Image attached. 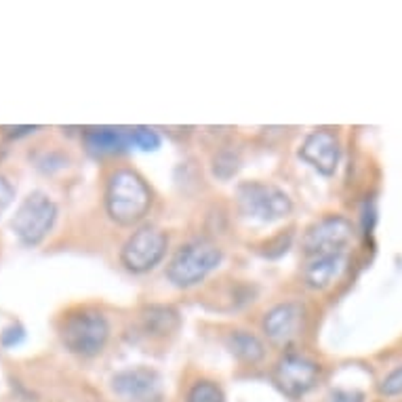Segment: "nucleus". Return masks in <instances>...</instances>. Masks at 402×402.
<instances>
[{
    "instance_id": "f257e3e1",
    "label": "nucleus",
    "mask_w": 402,
    "mask_h": 402,
    "mask_svg": "<svg viewBox=\"0 0 402 402\" xmlns=\"http://www.w3.org/2000/svg\"><path fill=\"white\" fill-rule=\"evenodd\" d=\"M152 190L139 173L118 168L105 181V211L118 225H135L152 209Z\"/></svg>"
},
{
    "instance_id": "f03ea898",
    "label": "nucleus",
    "mask_w": 402,
    "mask_h": 402,
    "mask_svg": "<svg viewBox=\"0 0 402 402\" xmlns=\"http://www.w3.org/2000/svg\"><path fill=\"white\" fill-rule=\"evenodd\" d=\"M108 316L95 307H76L64 316L60 325V339L64 348L80 358L99 356L110 341Z\"/></svg>"
},
{
    "instance_id": "7ed1b4c3",
    "label": "nucleus",
    "mask_w": 402,
    "mask_h": 402,
    "mask_svg": "<svg viewBox=\"0 0 402 402\" xmlns=\"http://www.w3.org/2000/svg\"><path fill=\"white\" fill-rule=\"evenodd\" d=\"M223 262V251L207 240L196 238L181 244L166 264V278L177 289H192L215 272Z\"/></svg>"
},
{
    "instance_id": "20e7f679",
    "label": "nucleus",
    "mask_w": 402,
    "mask_h": 402,
    "mask_svg": "<svg viewBox=\"0 0 402 402\" xmlns=\"http://www.w3.org/2000/svg\"><path fill=\"white\" fill-rule=\"evenodd\" d=\"M57 215H60V209L55 200L49 194L34 190L17 207L15 217L11 219V229L21 244L38 247L53 229Z\"/></svg>"
},
{
    "instance_id": "39448f33",
    "label": "nucleus",
    "mask_w": 402,
    "mask_h": 402,
    "mask_svg": "<svg viewBox=\"0 0 402 402\" xmlns=\"http://www.w3.org/2000/svg\"><path fill=\"white\" fill-rule=\"evenodd\" d=\"M238 211L255 221L274 223L289 217L293 211V200L282 188L268 181H244L236 190Z\"/></svg>"
},
{
    "instance_id": "423d86ee",
    "label": "nucleus",
    "mask_w": 402,
    "mask_h": 402,
    "mask_svg": "<svg viewBox=\"0 0 402 402\" xmlns=\"http://www.w3.org/2000/svg\"><path fill=\"white\" fill-rule=\"evenodd\" d=\"M166 249L168 236L160 227L141 225L123 244L121 262L133 274H148L164 260Z\"/></svg>"
},
{
    "instance_id": "0eeeda50",
    "label": "nucleus",
    "mask_w": 402,
    "mask_h": 402,
    "mask_svg": "<svg viewBox=\"0 0 402 402\" xmlns=\"http://www.w3.org/2000/svg\"><path fill=\"white\" fill-rule=\"evenodd\" d=\"M354 242V225L343 215H325L314 221L301 238V249L305 257H321L348 253V247Z\"/></svg>"
},
{
    "instance_id": "6e6552de",
    "label": "nucleus",
    "mask_w": 402,
    "mask_h": 402,
    "mask_svg": "<svg viewBox=\"0 0 402 402\" xmlns=\"http://www.w3.org/2000/svg\"><path fill=\"white\" fill-rule=\"evenodd\" d=\"M321 364L314 358L297 352H289L278 358L274 366V381L291 398L307 394L321 379Z\"/></svg>"
},
{
    "instance_id": "1a4fd4ad",
    "label": "nucleus",
    "mask_w": 402,
    "mask_h": 402,
    "mask_svg": "<svg viewBox=\"0 0 402 402\" xmlns=\"http://www.w3.org/2000/svg\"><path fill=\"white\" fill-rule=\"evenodd\" d=\"M110 388L123 402H156L162 396V379L150 366H129L112 375Z\"/></svg>"
},
{
    "instance_id": "9d476101",
    "label": "nucleus",
    "mask_w": 402,
    "mask_h": 402,
    "mask_svg": "<svg viewBox=\"0 0 402 402\" xmlns=\"http://www.w3.org/2000/svg\"><path fill=\"white\" fill-rule=\"evenodd\" d=\"M305 310L299 301H282L264 314L262 329L274 346H289L303 329Z\"/></svg>"
},
{
    "instance_id": "9b49d317",
    "label": "nucleus",
    "mask_w": 402,
    "mask_h": 402,
    "mask_svg": "<svg viewBox=\"0 0 402 402\" xmlns=\"http://www.w3.org/2000/svg\"><path fill=\"white\" fill-rule=\"evenodd\" d=\"M299 158L307 162L316 173L331 177L335 175L341 160V141L333 131L327 129L312 131L301 143Z\"/></svg>"
},
{
    "instance_id": "f8f14e48",
    "label": "nucleus",
    "mask_w": 402,
    "mask_h": 402,
    "mask_svg": "<svg viewBox=\"0 0 402 402\" xmlns=\"http://www.w3.org/2000/svg\"><path fill=\"white\" fill-rule=\"evenodd\" d=\"M348 270V253L310 257L301 270V280L312 291H327L333 286L343 272Z\"/></svg>"
},
{
    "instance_id": "ddd939ff",
    "label": "nucleus",
    "mask_w": 402,
    "mask_h": 402,
    "mask_svg": "<svg viewBox=\"0 0 402 402\" xmlns=\"http://www.w3.org/2000/svg\"><path fill=\"white\" fill-rule=\"evenodd\" d=\"M82 143H84V150L91 156H110V154L125 152L127 148H133L131 131L112 129V127L87 129L82 133Z\"/></svg>"
},
{
    "instance_id": "4468645a",
    "label": "nucleus",
    "mask_w": 402,
    "mask_h": 402,
    "mask_svg": "<svg viewBox=\"0 0 402 402\" xmlns=\"http://www.w3.org/2000/svg\"><path fill=\"white\" fill-rule=\"evenodd\" d=\"M139 321H141L143 335H148L152 339H164L168 335H173L181 325L179 312L175 307H171V305H148V307H143L141 314H139Z\"/></svg>"
},
{
    "instance_id": "2eb2a0df",
    "label": "nucleus",
    "mask_w": 402,
    "mask_h": 402,
    "mask_svg": "<svg viewBox=\"0 0 402 402\" xmlns=\"http://www.w3.org/2000/svg\"><path fill=\"white\" fill-rule=\"evenodd\" d=\"M225 348L242 364L255 366L266 358V343L262 341V337H257L253 331L247 329L229 331L225 335Z\"/></svg>"
},
{
    "instance_id": "dca6fc26",
    "label": "nucleus",
    "mask_w": 402,
    "mask_h": 402,
    "mask_svg": "<svg viewBox=\"0 0 402 402\" xmlns=\"http://www.w3.org/2000/svg\"><path fill=\"white\" fill-rule=\"evenodd\" d=\"M186 402H225V396L215 381L200 379L190 388Z\"/></svg>"
},
{
    "instance_id": "f3484780",
    "label": "nucleus",
    "mask_w": 402,
    "mask_h": 402,
    "mask_svg": "<svg viewBox=\"0 0 402 402\" xmlns=\"http://www.w3.org/2000/svg\"><path fill=\"white\" fill-rule=\"evenodd\" d=\"M240 168V158L232 150H223L215 154L213 158V175L219 179H229L236 175V171Z\"/></svg>"
},
{
    "instance_id": "a211bd4d",
    "label": "nucleus",
    "mask_w": 402,
    "mask_h": 402,
    "mask_svg": "<svg viewBox=\"0 0 402 402\" xmlns=\"http://www.w3.org/2000/svg\"><path fill=\"white\" fill-rule=\"evenodd\" d=\"M377 392L384 398H398V396H402V364L392 368L388 375L377 384Z\"/></svg>"
},
{
    "instance_id": "6ab92c4d",
    "label": "nucleus",
    "mask_w": 402,
    "mask_h": 402,
    "mask_svg": "<svg viewBox=\"0 0 402 402\" xmlns=\"http://www.w3.org/2000/svg\"><path fill=\"white\" fill-rule=\"evenodd\" d=\"M131 143L139 150H156L160 148V137L154 129H146V127H137V129H131Z\"/></svg>"
},
{
    "instance_id": "aec40b11",
    "label": "nucleus",
    "mask_w": 402,
    "mask_h": 402,
    "mask_svg": "<svg viewBox=\"0 0 402 402\" xmlns=\"http://www.w3.org/2000/svg\"><path fill=\"white\" fill-rule=\"evenodd\" d=\"M15 200V186L7 175H0V215H3Z\"/></svg>"
},
{
    "instance_id": "412c9836",
    "label": "nucleus",
    "mask_w": 402,
    "mask_h": 402,
    "mask_svg": "<svg viewBox=\"0 0 402 402\" xmlns=\"http://www.w3.org/2000/svg\"><path fill=\"white\" fill-rule=\"evenodd\" d=\"M23 335H25L23 327L17 325V323H13L11 327H7L3 331V335H0V343H3L5 348H13V346H17V343L23 341Z\"/></svg>"
},
{
    "instance_id": "4be33fe9",
    "label": "nucleus",
    "mask_w": 402,
    "mask_h": 402,
    "mask_svg": "<svg viewBox=\"0 0 402 402\" xmlns=\"http://www.w3.org/2000/svg\"><path fill=\"white\" fill-rule=\"evenodd\" d=\"M327 402H364V394L360 390H333Z\"/></svg>"
},
{
    "instance_id": "5701e85b",
    "label": "nucleus",
    "mask_w": 402,
    "mask_h": 402,
    "mask_svg": "<svg viewBox=\"0 0 402 402\" xmlns=\"http://www.w3.org/2000/svg\"><path fill=\"white\" fill-rule=\"evenodd\" d=\"M3 131L11 137H23V135H30V133L38 131V127H3Z\"/></svg>"
}]
</instances>
